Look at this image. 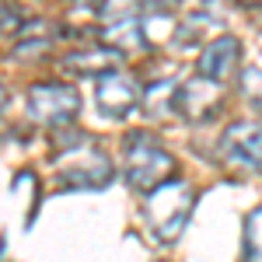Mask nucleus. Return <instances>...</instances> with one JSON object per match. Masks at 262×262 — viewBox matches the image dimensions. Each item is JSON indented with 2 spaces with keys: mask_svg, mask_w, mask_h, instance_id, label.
<instances>
[{
  "mask_svg": "<svg viewBox=\"0 0 262 262\" xmlns=\"http://www.w3.org/2000/svg\"><path fill=\"white\" fill-rule=\"evenodd\" d=\"M217 158L242 171H262V122L238 119L217 140Z\"/></svg>",
  "mask_w": 262,
  "mask_h": 262,
  "instance_id": "5",
  "label": "nucleus"
},
{
  "mask_svg": "<svg viewBox=\"0 0 262 262\" xmlns=\"http://www.w3.org/2000/svg\"><path fill=\"white\" fill-rule=\"evenodd\" d=\"M242 70V42L234 35H217L203 46L200 60H196V74L213 84H227Z\"/></svg>",
  "mask_w": 262,
  "mask_h": 262,
  "instance_id": "8",
  "label": "nucleus"
},
{
  "mask_svg": "<svg viewBox=\"0 0 262 262\" xmlns=\"http://www.w3.org/2000/svg\"><path fill=\"white\" fill-rule=\"evenodd\" d=\"M179 88L182 84L175 77H158L143 88L140 108L150 119H168V116H179Z\"/></svg>",
  "mask_w": 262,
  "mask_h": 262,
  "instance_id": "10",
  "label": "nucleus"
},
{
  "mask_svg": "<svg viewBox=\"0 0 262 262\" xmlns=\"http://www.w3.org/2000/svg\"><path fill=\"white\" fill-rule=\"evenodd\" d=\"M140 98H143V88L126 70H112V74L95 81V108L105 119H116V122L126 119L133 108H140Z\"/></svg>",
  "mask_w": 262,
  "mask_h": 262,
  "instance_id": "6",
  "label": "nucleus"
},
{
  "mask_svg": "<svg viewBox=\"0 0 262 262\" xmlns=\"http://www.w3.org/2000/svg\"><path fill=\"white\" fill-rule=\"evenodd\" d=\"M192 210H196V189H192V182L179 179V175L171 182H164L161 189L147 192L143 196V206H140L147 231L161 245L179 242L185 224H189V217H192Z\"/></svg>",
  "mask_w": 262,
  "mask_h": 262,
  "instance_id": "3",
  "label": "nucleus"
},
{
  "mask_svg": "<svg viewBox=\"0 0 262 262\" xmlns=\"http://www.w3.org/2000/svg\"><path fill=\"white\" fill-rule=\"evenodd\" d=\"M122 179L133 192L147 196L175 179V158L154 133L133 129L122 140Z\"/></svg>",
  "mask_w": 262,
  "mask_h": 262,
  "instance_id": "2",
  "label": "nucleus"
},
{
  "mask_svg": "<svg viewBox=\"0 0 262 262\" xmlns=\"http://www.w3.org/2000/svg\"><path fill=\"white\" fill-rule=\"evenodd\" d=\"M238 91L252 108H262V67H245L238 74Z\"/></svg>",
  "mask_w": 262,
  "mask_h": 262,
  "instance_id": "13",
  "label": "nucleus"
},
{
  "mask_svg": "<svg viewBox=\"0 0 262 262\" xmlns=\"http://www.w3.org/2000/svg\"><path fill=\"white\" fill-rule=\"evenodd\" d=\"M210 28H213V18H210V11L189 14V18H185L179 28H175V39H171V46H179V49L200 46V42L206 39V32H210Z\"/></svg>",
  "mask_w": 262,
  "mask_h": 262,
  "instance_id": "11",
  "label": "nucleus"
},
{
  "mask_svg": "<svg viewBox=\"0 0 262 262\" xmlns=\"http://www.w3.org/2000/svg\"><path fill=\"white\" fill-rule=\"evenodd\" d=\"M53 140H56V189L63 192L67 189H105L112 182L116 164L91 137L63 129V133H53Z\"/></svg>",
  "mask_w": 262,
  "mask_h": 262,
  "instance_id": "1",
  "label": "nucleus"
},
{
  "mask_svg": "<svg viewBox=\"0 0 262 262\" xmlns=\"http://www.w3.org/2000/svg\"><path fill=\"white\" fill-rule=\"evenodd\" d=\"M25 105H28V119L32 122H39L53 133H63V129H74V122H77L81 95L67 81H39L28 88Z\"/></svg>",
  "mask_w": 262,
  "mask_h": 262,
  "instance_id": "4",
  "label": "nucleus"
},
{
  "mask_svg": "<svg viewBox=\"0 0 262 262\" xmlns=\"http://www.w3.org/2000/svg\"><path fill=\"white\" fill-rule=\"evenodd\" d=\"M119 60L122 53L116 46H108V42H84L77 49H67L60 56V67L67 74H77V77H105V74H112V70H119Z\"/></svg>",
  "mask_w": 262,
  "mask_h": 262,
  "instance_id": "9",
  "label": "nucleus"
},
{
  "mask_svg": "<svg viewBox=\"0 0 262 262\" xmlns=\"http://www.w3.org/2000/svg\"><path fill=\"white\" fill-rule=\"evenodd\" d=\"M227 105V91L221 84L206 81V77H192L179 88V116L185 122H210L217 119Z\"/></svg>",
  "mask_w": 262,
  "mask_h": 262,
  "instance_id": "7",
  "label": "nucleus"
},
{
  "mask_svg": "<svg viewBox=\"0 0 262 262\" xmlns=\"http://www.w3.org/2000/svg\"><path fill=\"white\" fill-rule=\"evenodd\" d=\"M242 262H262V206H255V210L245 217Z\"/></svg>",
  "mask_w": 262,
  "mask_h": 262,
  "instance_id": "12",
  "label": "nucleus"
},
{
  "mask_svg": "<svg viewBox=\"0 0 262 262\" xmlns=\"http://www.w3.org/2000/svg\"><path fill=\"white\" fill-rule=\"evenodd\" d=\"M7 105V91H4V84H0V108Z\"/></svg>",
  "mask_w": 262,
  "mask_h": 262,
  "instance_id": "14",
  "label": "nucleus"
}]
</instances>
